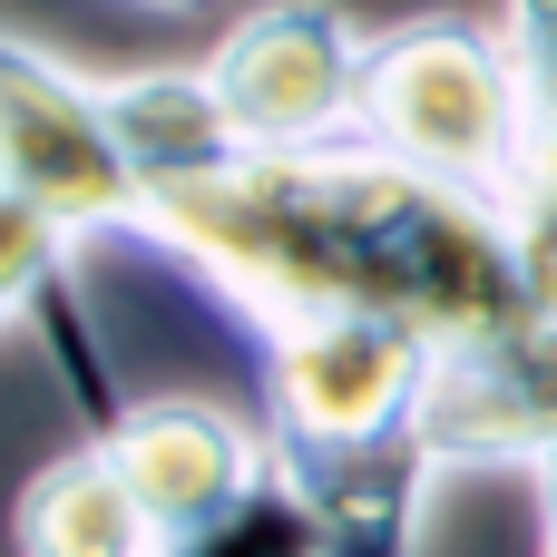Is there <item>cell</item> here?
<instances>
[{
  "instance_id": "cell-1",
  "label": "cell",
  "mask_w": 557,
  "mask_h": 557,
  "mask_svg": "<svg viewBox=\"0 0 557 557\" xmlns=\"http://www.w3.org/2000/svg\"><path fill=\"white\" fill-rule=\"evenodd\" d=\"M137 235L255 333L304 313H382L431 343H470L539 304L509 206L441 186L382 147H235L206 176L147 186Z\"/></svg>"
},
{
  "instance_id": "cell-2",
  "label": "cell",
  "mask_w": 557,
  "mask_h": 557,
  "mask_svg": "<svg viewBox=\"0 0 557 557\" xmlns=\"http://www.w3.org/2000/svg\"><path fill=\"white\" fill-rule=\"evenodd\" d=\"M362 147L509 206L519 166H529V69H519V39L490 29V20H460V10L372 29Z\"/></svg>"
},
{
  "instance_id": "cell-3",
  "label": "cell",
  "mask_w": 557,
  "mask_h": 557,
  "mask_svg": "<svg viewBox=\"0 0 557 557\" xmlns=\"http://www.w3.org/2000/svg\"><path fill=\"white\" fill-rule=\"evenodd\" d=\"M225 117L264 157L362 147V88H372V29H352L343 0H255L206 49Z\"/></svg>"
},
{
  "instance_id": "cell-4",
  "label": "cell",
  "mask_w": 557,
  "mask_h": 557,
  "mask_svg": "<svg viewBox=\"0 0 557 557\" xmlns=\"http://www.w3.org/2000/svg\"><path fill=\"white\" fill-rule=\"evenodd\" d=\"M0 196H29L78 245L137 235V206H147V186L117 147V117H108V88L10 29H0Z\"/></svg>"
},
{
  "instance_id": "cell-5",
  "label": "cell",
  "mask_w": 557,
  "mask_h": 557,
  "mask_svg": "<svg viewBox=\"0 0 557 557\" xmlns=\"http://www.w3.org/2000/svg\"><path fill=\"white\" fill-rule=\"evenodd\" d=\"M255 362H264V441L304 450V441L411 431L431 401L441 343L382 313H304V323H264Z\"/></svg>"
},
{
  "instance_id": "cell-6",
  "label": "cell",
  "mask_w": 557,
  "mask_h": 557,
  "mask_svg": "<svg viewBox=\"0 0 557 557\" xmlns=\"http://www.w3.org/2000/svg\"><path fill=\"white\" fill-rule=\"evenodd\" d=\"M421 431L441 470H557V304H529L499 333L441 343Z\"/></svg>"
},
{
  "instance_id": "cell-7",
  "label": "cell",
  "mask_w": 557,
  "mask_h": 557,
  "mask_svg": "<svg viewBox=\"0 0 557 557\" xmlns=\"http://www.w3.org/2000/svg\"><path fill=\"white\" fill-rule=\"evenodd\" d=\"M88 441L117 460V480L157 519V539H196L206 519H225L235 499H255L274 480V441L215 401H117Z\"/></svg>"
},
{
  "instance_id": "cell-8",
  "label": "cell",
  "mask_w": 557,
  "mask_h": 557,
  "mask_svg": "<svg viewBox=\"0 0 557 557\" xmlns=\"http://www.w3.org/2000/svg\"><path fill=\"white\" fill-rule=\"evenodd\" d=\"M274 470L294 480V499L313 509L323 557H411L421 548V499L441 480L431 431H372V441H304L274 450Z\"/></svg>"
},
{
  "instance_id": "cell-9",
  "label": "cell",
  "mask_w": 557,
  "mask_h": 557,
  "mask_svg": "<svg viewBox=\"0 0 557 557\" xmlns=\"http://www.w3.org/2000/svg\"><path fill=\"white\" fill-rule=\"evenodd\" d=\"M20 557H166L157 519L137 509V490L117 480V460L78 431V450H59L29 490H20V519H10Z\"/></svg>"
},
{
  "instance_id": "cell-10",
  "label": "cell",
  "mask_w": 557,
  "mask_h": 557,
  "mask_svg": "<svg viewBox=\"0 0 557 557\" xmlns=\"http://www.w3.org/2000/svg\"><path fill=\"white\" fill-rule=\"evenodd\" d=\"M98 88H108V117H117V147H127L137 186L206 176V166H225V157L245 147L206 59H186V69H117V78H98Z\"/></svg>"
},
{
  "instance_id": "cell-11",
  "label": "cell",
  "mask_w": 557,
  "mask_h": 557,
  "mask_svg": "<svg viewBox=\"0 0 557 557\" xmlns=\"http://www.w3.org/2000/svg\"><path fill=\"white\" fill-rule=\"evenodd\" d=\"M509 39L529 69V166H519L509 225L529 255V294L557 304V0H509Z\"/></svg>"
},
{
  "instance_id": "cell-12",
  "label": "cell",
  "mask_w": 557,
  "mask_h": 557,
  "mask_svg": "<svg viewBox=\"0 0 557 557\" xmlns=\"http://www.w3.org/2000/svg\"><path fill=\"white\" fill-rule=\"evenodd\" d=\"M69 264H78V235L59 215H39L29 196H0V323H39L59 294H69Z\"/></svg>"
},
{
  "instance_id": "cell-13",
  "label": "cell",
  "mask_w": 557,
  "mask_h": 557,
  "mask_svg": "<svg viewBox=\"0 0 557 557\" xmlns=\"http://www.w3.org/2000/svg\"><path fill=\"white\" fill-rule=\"evenodd\" d=\"M166 557H323V529H313V509L294 499V480L274 470L255 499H235V509L206 519L196 539H166Z\"/></svg>"
},
{
  "instance_id": "cell-14",
  "label": "cell",
  "mask_w": 557,
  "mask_h": 557,
  "mask_svg": "<svg viewBox=\"0 0 557 557\" xmlns=\"http://www.w3.org/2000/svg\"><path fill=\"white\" fill-rule=\"evenodd\" d=\"M548 557H557V470H548Z\"/></svg>"
},
{
  "instance_id": "cell-15",
  "label": "cell",
  "mask_w": 557,
  "mask_h": 557,
  "mask_svg": "<svg viewBox=\"0 0 557 557\" xmlns=\"http://www.w3.org/2000/svg\"><path fill=\"white\" fill-rule=\"evenodd\" d=\"M157 10H206V0H157Z\"/></svg>"
}]
</instances>
